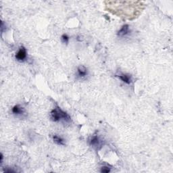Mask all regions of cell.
I'll return each mask as SVG.
<instances>
[{"label": "cell", "instance_id": "1", "mask_svg": "<svg viewBox=\"0 0 173 173\" xmlns=\"http://www.w3.org/2000/svg\"><path fill=\"white\" fill-rule=\"evenodd\" d=\"M50 118L53 122L63 121L65 123H70L71 120L70 116L59 107H56L52 110L50 113Z\"/></svg>", "mask_w": 173, "mask_h": 173}, {"label": "cell", "instance_id": "2", "mask_svg": "<svg viewBox=\"0 0 173 173\" xmlns=\"http://www.w3.org/2000/svg\"><path fill=\"white\" fill-rule=\"evenodd\" d=\"M89 143L91 146L94 147V148L97 150L100 149L104 145L103 141L101 139L100 137H99L98 135H93L92 137L89 139Z\"/></svg>", "mask_w": 173, "mask_h": 173}, {"label": "cell", "instance_id": "3", "mask_svg": "<svg viewBox=\"0 0 173 173\" xmlns=\"http://www.w3.org/2000/svg\"><path fill=\"white\" fill-rule=\"evenodd\" d=\"M16 59L20 62H24L27 60V52L26 48L24 46H21L18 50V52L16 53Z\"/></svg>", "mask_w": 173, "mask_h": 173}, {"label": "cell", "instance_id": "4", "mask_svg": "<svg viewBox=\"0 0 173 173\" xmlns=\"http://www.w3.org/2000/svg\"><path fill=\"white\" fill-rule=\"evenodd\" d=\"M88 70L85 66H80L77 69V76L80 78H84L88 75Z\"/></svg>", "mask_w": 173, "mask_h": 173}, {"label": "cell", "instance_id": "5", "mask_svg": "<svg viewBox=\"0 0 173 173\" xmlns=\"http://www.w3.org/2000/svg\"><path fill=\"white\" fill-rule=\"evenodd\" d=\"M116 77H118L120 80H121L123 83L127 85H130L132 83V76L129 75H126V74H120V75H116Z\"/></svg>", "mask_w": 173, "mask_h": 173}, {"label": "cell", "instance_id": "6", "mask_svg": "<svg viewBox=\"0 0 173 173\" xmlns=\"http://www.w3.org/2000/svg\"><path fill=\"white\" fill-rule=\"evenodd\" d=\"M130 33V30L129 26L128 24H124L122 27L121 29L118 30V32L117 33L118 36L120 37H123L124 36L128 35Z\"/></svg>", "mask_w": 173, "mask_h": 173}, {"label": "cell", "instance_id": "7", "mask_svg": "<svg viewBox=\"0 0 173 173\" xmlns=\"http://www.w3.org/2000/svg\"><path fill=\"white\" fill-rule=\"evenodd\" d=\"M12 112L14 114L18 116L23 115L25 112V110L23 107L20 106V105H16L12 107Z\"/></svg>", "mask_w": 173, "mask_h": 173}, {"label": "cell", "instance_id": "8", "mask_svg": "<svg viewBox=\"0 0 173 173\" xmlns=\"http://www.w3.org/2000/svg\"><path fill=\"white\" fill-rule=\"evenodd\" d=\"M53 141L56 144L58 145V146H64L65 142L64 139L60 136H58L57 135H53Z\"/></svg>", "mask_w": 173, "mask_h": 173}, {"label": "cell", "instance_id": "9", "mask_svg": "<svg viewBox=\"0 0 173 173\" xmlns=\"http://www.w3.org/2000/svg\"><path fill=\"white\" fill-rule=\"evenodd\" d=\"M61 39H62V42H63L64 43H66V44L69 43L70 38H69V37L66 35V34H64V35H62Z\"/></svg>", "mask_w": 173, "mask_h": 173}, {"label": "cell", "instance_id": "10", "mask_svg": "<svg viewBox=\"0 0 173 173\" xmlns=\"http://www.w3.org/2000/svg\"><path fill=\"white\" fill-rule=\"evenodd\" d=\"M111 171V169L109 168L108 166H103L101 169V172H104V173H108Z\"/></svg>", "mask_w": 173, "mask_h": 173}, {"label": "cell", "instance_id": "11", "mask_svg": "<svg viewBox=\"0 0 173 173\" xmlns=\"http://www.w3.org/2000/svg\"><path fill=\"white\" fill-rule=\"evenodd\" d=\"M3 159H4V156H3V154H1V164L3 163Z\"/></svg>", "mask_w": 173, "mask_h": 173}]
</instances>
